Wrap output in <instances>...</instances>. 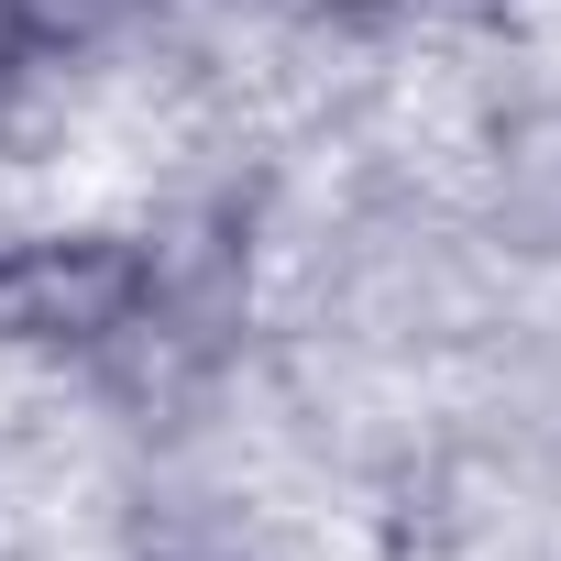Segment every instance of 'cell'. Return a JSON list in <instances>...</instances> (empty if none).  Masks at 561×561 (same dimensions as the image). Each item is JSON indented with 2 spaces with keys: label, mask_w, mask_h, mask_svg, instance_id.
<instances>
[{
  "label": "cell",
  "mask_w": 561,
  "mask_h": 561,
  "mask_svg": "<svg viewBox=\"0 0 561 561\" xmlns=\"http://www.w3.org/2000/svg\"><path fill=\"white\" fill-rule=\"evenodd\" d=\"M154 298V253L133 231H23L0 242V353H89Z\"/></svg>",
  "instance_id": "cell-1"
}]
</instances>
